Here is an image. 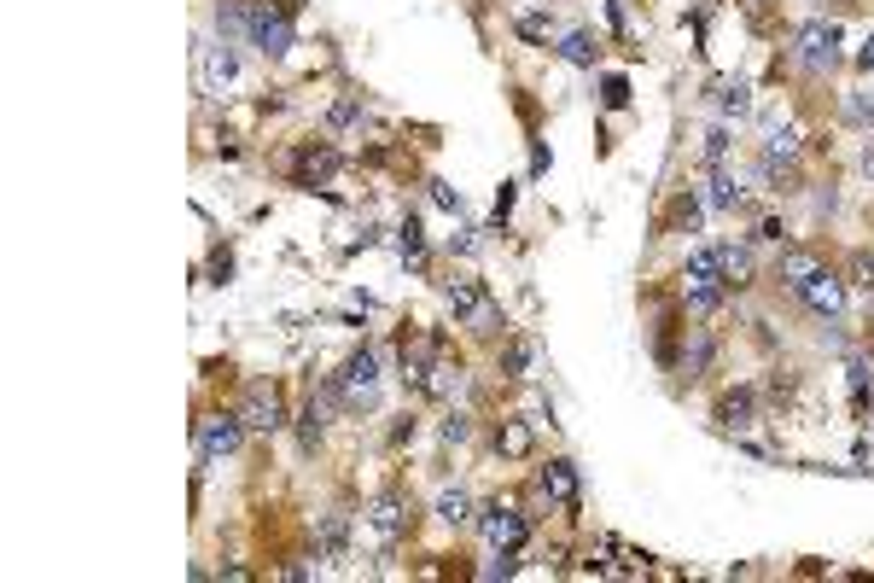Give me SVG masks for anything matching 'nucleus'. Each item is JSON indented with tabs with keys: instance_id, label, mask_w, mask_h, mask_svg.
<instances>
[{
	"instance_id": "obj_32",
	"label": "nucleus",
	"mask_w": 874,
	"mask_h": 583,
	"mask_svg": "<svg viewBox=\"0 0 874 583\" xmlns=\"http://www.w3.org/2000/svg\"><path fill=\"white\" fill-rule=\"evenodd\" d=\"M548 30H554V24H548L542 12H525V18H519V35H525V41H548Z\"/></svg>"
},
{
	"instance_id": "obj_9",
	"label": "nucleus",
	"mask_w": 874,
	"mask_h": 583,
	"mask_svg": "<svg viewBox=\"0 0 874 583\" xmlns=\"http://www.w3.org/2000/svg\"><path fill=\"white\" fill-rule=\"evenodd\" d=\"M537 484H542V496H548L560 514H577L583 490H577V467H572V461H548V467L537 473Z\"/></svg>"
},
{
	"instance_id": "obj_27",
	"label": "nucleus",
	"mask_w": 874,
	"mask_h": 583,
	"mask_svg": "<svg viewBox=\"0 0 874 583\" xmlns=\"http://www.w3.org/2000/svg\"><path fill=\"white\" fill-rule=\"evenodd\" d=\"M711 94H717V111H735V117L752 105V88H746V82H717Z\"/></svg>"
},
{
	"instance_id": "obj_20",
	"label": "nucleus",
	"mask_w": 874,
	"mask_h": 583,
	"mask_svg": "<svg viewBox=\"0 0 874 583\" xmlns=\"http://www.w3.org/2000/svg\"><path fill=\"white\" fill-rule=\"evenodd\" d=\"M711 205H717V210H740V205H746V187H740L723 164H711Z\"/></svg>"
},
{
	"instance_id": "obj_31",
	"label": "nucleus",
	"mask_w": 874,
	"mask_h": 583,
	"mask_svg": "<svg viewBox=\"0 0 874 583\" xmlns=\"http://www.w3.org/2000/svg\"><path fill=\"white\" fill-rule=\"evenodd\" d=\"M426 187H432V205H437V210H449V216H461V193H455L449 181H426Z\"/></svg>"
},
{
	"instance_id": "obj_15",
	"label": "nucleus",
	"mask_w": 874,
	"mask_h": 583,
	"mask_svg": "<svg viewBox=\"0 0 874 583\" xmlns=\"http://www.w3.org/2000/svg\"><path fill=\"white\" fill-rule=\"evenodd\" d=\"M216 35L222 41H245L251 35V0H216Z\"/></svg>"
},
{
	"instance_id": "obj_30",
	"label": "nucleus",
	"mask_w": 874,
	"mask_h": 583,
	"mask_svg": "<svg viewBox=\"0 0 874 583\" xmlns=\"http://www.w3.org/2000/svg\"><path fill=\"white\" fill-rule=\"evenodd\" d=\"M472 438V420L461 409H449V420H443V444H467Z\"/></svg>"
},
{
	"instance_id": "obj_35",
	"label": "nucleus",
	"mask_w": 874,
	"mask_h": 583,
	"mask_svg": "<svg viewBox=\"0 0 874 583\" xmlns=\"http://www.w3.org/2000/svg\"><path fill=\"white\" fill-rule=\"evenodd\" d=\"M758 240H764V245H787V228L770 216V222H758Z\"/></svg>"
},
{
	"instance_id": "obj_33",
	"label": "nucleus",
	"mask_w": 874,
	"mask_h": 583,
	"mask_svg": "<svg viewBox=\"0 0 874 583\" xmlns=\"http://www.w3.org/2000/svg\"><path fill=\"white\" fill-rule=\"evenodd\" d=\"M851 397L869 403V368H863V362H851Z\"/></svg>"
},
{
	"instance_id": "obj_36",
	"label": "nucleus",
	"mask_w": 874,
	"mask_h": 583,
	"mask_svg": "<svg viewBox=\"0 0 874 583\" xmlns=\"http://www.w3.org/2000/svg\"><path fill=\"white\" fill-rule=\"evenodd\" d=\"M851 275H857V286H869V292H874V257H869V251L851 263Z\"/></svg>"
},
{
	"instance_id": "obj_10",
	"label": "nucleus",
	"mask_w": 874,
	"mask_h": 583,
	"mask_svg": "<svg viewBox=\"0 0 874 583\" xmlns=\"http://www.w3.org/2000/svg\"><path fill=\"white\" fill-rule=\"evenodd\" d=\"M799 304L816 309V315H840L845 309V280L834 275V269H816V275L799 286Z\"/></svg>"
},
{
	"instance_id": "obj_23",
	"label": "nucleus",
	"mask_w": 874,
	"mask_h": 583,
	"mask_svg": "<svg viewBox=\"0 0 874 583\" xmlns=\"http://www.w3.org/2000/svg\"><path fill=\"white\" fill-rule=\"evenodd\" d=\"M397 251H403L408 269H426V234H420V222H414V216L397 228Z\"/></svg>"
},
{
	"instance_id": "obj_2",
	"label": "nucleus",
	"mask_w": 874,
	"mask_h": 583,
	"mask_svg": "<svg viewBox=\"0 0 874 583\" xmlns=\"http://www.w3.org/2000/svg\"><path fill=\"white\" fill-rule=\"evenodd\" d=\"M682 298H688V309H694V315H711V309L729 298V275H723V263H717V245H706V251H694V257H688Z\"/></svg>"
},
{
	"instance_id": "obj_17",
	"label": "nucleus",
	"mask_w": 874,
	"mask_h": 583,
	"mask_svg": "<svg viewBox=\"0 0 874 583\" xmlns=\"http://www.w3.org/2000/svg\"><path fill=\"white\" fill-rule=\"evenodd\" d=\"M816 269H822V263H816L810 251H799V245H781V263H775V275L787 280V292H799V286H805Z\"/></svg>"
},
{
	"instance_id": "obj_5",
	"label": "nucleus",
	"mask_w": 874,
	"mask_h": 583,
	"mask_svg": "<svg viewBox=\"0 0 874 583\" xmlns=\"http://www.w3.org/2000/svg\"><path fill=\"white\" fill-rule=\"evenodd\" d=\"M799 65H805L810 76H828V70L840 65V24L810 18L805 30H799Z\"/></svg>"
},
{
	"instance_id": "obj_24",
	"label": "nucleus",
	"mask_w": 874,
	"mask_h": 583,
	"mask_svg": "<svg viewBox=\"0 0 874 583\" xmlns=\"http://www.w3.org/2000/svg\"><path fill=\"white\" fill-rule=\"evenodd\" d=\"M711 356H717L711 333H694V339H688V356H682V374H688V379H700V374L711 368Z\"/></svg>"
},
{
	"instance_id": "obj_8",
	"label": "nucleus",
	"mask_w": 874,
	"mask_h": 583,
	"mask_svg": "<svg viewBox=\"0 0 874 583\" xmlns=\"http://www.w3.org/2000/svg\"><path fill=\"white\" fill-rule=\"evenodd\" d=\"M245 420H239V409L234 414H204L199 420V461H222V455H234L239 444H245Z\"/></svg>"
},
{
	"instance_id": "obj_16",
	"label": "nucleus",
	"mask_w": 874,
	"mask_h": 583,
	"mask_svg": "<svg viewBox=\"0 0 874 583\" xmlns=\"http://www.w3.org/2000/svg\"><path fill=\"white\" fill-rule=\"evenodd\" d=\"M234 76H239L234 41H216V47H204V82H210V88H228Z\"/></svg>"
},
{
	"instance_id": "obj_34",
	"label": "nucleus",
	"mask_w": 874,
	"mask_h": 583,
	"mask_svg": "<svg viewBox=\"0 0 874 583\" xmlns=\"http://www.w3.org/2000/svg\"><path fill=\"white\" fill-rule=\"evenodd\" d=\"M723 152H729V129H711V140H706V158H711V164H723Z\"/></svg>"
},
{
	"instance_id": "obj_14",
	"label": "nucleus",
	"mask_w": 874,
	"mask_h": 583,
	"mask_svg": "<svg viewBox=\"0 0 874 583\" xmlns=\"http://www.w3.org/2000/svg\"><path fill=\"white\" fill-rule=\"evenodd\" d=\"M752 414H758V391H746V385H740V391H729V397L717 403V426H723V432H746V426H752Z\"/></svg>"
},
{
	"instance_id": "obj_6",
	"label": "nucleus",
	"mask_w": 874,
	"mask_h": 583,
	"mask_svg": "<svg viewBox=\"0 0 874 583\" xmlns=\"http://www.w3.org/2000/svg\"><path fill=\"white\" fill-rule=\"evenodd\" d=\"M239 420H245L251 432H280V426H286V403H280V385H269V379L245 385V397H239Z\"/></svg>"
},
{
	"instance_id": "obj_1",
	"label": "nucleus",
	"mask_w": 874,
	"mask_h": 583,
	"mask_svg": "<svg viewBox=\"0 0 874 583\" xmlns=\"http://www.w3.org/2000/svg\"><path fill=\"white\" fill-rule=\"evenodd\" d=\"M327 397L350 414H362V409L379 403V362H373V350H356V356L344 362V374L327 379Z\"/></svg>"
},
{
	"instance_id": "obj_3",
	"label": "nucleus",
	"mask_w": 874,
	"mask_h": 583,
	"mask_svg": "<svg viewBox=\"0 0 874 583\" xmlns=\"http://www.w3.org/2000/svg\"><path fill=\"white\" fill-rule=\"evenodd\" d=\"M298 6L303 0H251V41L269 53V59H280V53H292V18H298Z\"/></svg>"
},
{
	"instance_id": "obj_28",
	"label": "nucleus",
	"mask_w": 874,
	"mask_h": 583,
	"mask_svg": "<svg viewBox=\"0 0 874 583\" xmlns=\"http://www.w3.org/2000/svg\"><path fill=\"white\" fill-rule=\"evenodd\" d=\"M601 105H606V111H624V105H630V82H624V76H606V82H601Z\"/></svg>"
},
{
	"instance_id": "obj_4",
	"label": "nucleus",
	"mask_w": 874,
	"mask_h": 583,
	"mask_svg": "<svg viewBox=\"0 0 874 583\" xmlns=\"http://www.w3.org/2000/svg\"><path fill=\"white\" fill-rule=\"evenodd\" d=\"M449 309H455V321H467L472 333H484V339H496V304H490V292L478 286V280H449Z\"/></svg>"
},
{
	"instance_id": "obj_19",
	"label": "nucleus",
	"mask_w": 874,
	"mask_h": 583,
	"mask_svg": "<svg viewBox=\"0 0 874 583\" xmlns=\"http://www.w3.org/2000/svg\"><path fill=\"white\" fill-rule=\"evenodd\" d=\"M537 444V432H531V420H502V432H496V449H502L507 461H519V455H531Z\"/></svg>"
},
{
	"instance_id": "obj_7",
	"label": "nucleus",
	"mask_w": 874,
	"mask_h": 583,
	"mask_svg": "<svg viewBox=\"0 0 874 583\" xmlns=\"http://www.w3.org/2000/svg\"><path fill=\"white\" fill-rule=\"evenodd\" d=\"M478 531H484V543L490 549H525V537H531V519L519 514V508H507V502H490L484 514H478Z\"/></svg>"
},
{
	"instance_id": "obj_13",
	"label": "nucleus",
	"mask_w": 874,
	"mask_h": 583,
	"mask_svg": "<svg viewBox=\"0 0 874 583\" xmlns=\"http://www.w3.org/2000/svg\"><path fill=\"white\" fill-rule=\"evenodd\" d=\"M333 170H338V152L327 146V140H321V146L309 140V146L298 152V187H321Z\"/></svg>"
},
{
	"instance_id": "obj_22",
	"label": "nucleus",
	"mask_w": 874,
	"mask_h": 583,
	"mask_svg": "<svg viewBox=\"0 0 874 583\" xmlns=\"http://www.w3.org/2000/svg\"><path fill=\"white\" fill-rule=\"evenodd\" d=\"M717 263H723L729 286H746V280H752V251H746V245H717Z\"/></svg>"
},
{
	"instance_id": "obj_37",
	"label": "nucleus",
	"mask_w": 874,
	"mask_h": 583,
	"mask_svg": "<svg viewBox=\"0 0 874 583\" xmlns=\"http://www.w3.org/2000/svg\"><path fill=\"white\" fill-rule=\"evenodd\" d=\"M863 70H874V35H869V47H863Z\"/></svg>"
},
{
	"instance_id": "obj_29",
	"label": "nucleus",
	"mask_w": 874,
	"mask_h": 583,
	"mask_svg": "<svg viewBox=\"0 0 874 583\" xmlns=\"http://www.w3.org/2000/svg\"><path fill=\"white\" fill-rule=\"evenodd\" d=\"M327 123H333V129H356V123H362V100H338L333 111H327Z\"/></svg>"
},
{
	"instance_id": "obj_25",
	"label": "nucleus",
	"mask_w": 874,
	"mask_h": 583,
	"mask_svg": "<svg viewBox=\"0 0 874 583\" xmlns=\"http://www.w3.org/2000/svg\"><path fill=\"white\" fill-rule=\"evenodd\" d=\"M437 519L461 531V525H467V519H472V502H467V490H443V496H437Z\"/></svg>"
},
{
	"instance_id": "obj_11",
	"label": "nucleus",
	"mask_w": 874,
	"mask_h": 583,
	"mask_svg": "<svg viewBox=\"0 0 874 583\" xmlns=\"http://www.w3.org/2000/svg\"><path fill=\"white\" fill-rule=\"evenodd\" d=\"M368 525H373V537L391 549V543H403V531H408V508H403V496L397 490H385L379 502L368 508Z\"/></svg>"
},
{
	"instance_id": "obj_18",
	"label": "nucleus",
	"mask_w": 874,
	"mask_h": 583,
	"mask_svg": "<svg viewBox=\"0 0 874 583\" xmlns=\"http://www.w3.org/2000/svg\"><path fill=\"white\" fill-rule=\"evenodd\" d=\"M315 537H321V560H333V566H338V560L350 554V519H344V514H321V531H315Z\"/></svg>"
},
{
	"instance_id": "obj_12",
	"label": "nucleus",
	"mask_w": 874,
	"mask_h": 583,
	"mask_svg": "<svg viewBox=\"0 0 874 583\" xmlns=\"http://www.w3.org/2000/svg\"><path fill=\"white\" fill-rule=\"evenodd\" d=\"M420 391H426V397H437V403H455V397L467 391V368H461V362H449V356L437 350V356H432V368H426V385H420Z\"/></svg>"
},
{
	"instance_id": "obj_26",
	"label": "nucleus",
	"mask_w": 874,
	"mask_h": 583,
	"mask_svg": "<svg viewBox=\"0 0 874 583\" xmlns=\"http://www.w3.org/2000/svg\"><path fill=\"white\" fill-rule=\"evenodd\" d=\"M531 362H537V344H531V339H513V344H507L502 368H507L513 379H525V374H531Z\"/></svg>"
},
{
	"instance_id": "obj_21",
	"label": "nucleus",
	"mask_w": 874,
	"mask_h": 583,
	"mask_svg": "<svg viewBox=\"0 0 874 583\" xmlns=\"http://www.w3.org/2000/svg\"><path fill=\"white\" fill-rule=\"evenodd\" d=\"M595 53H601V41H595L589 30L560 35V59H566V65H595Z\"/></svg>"
}]
</instances>
